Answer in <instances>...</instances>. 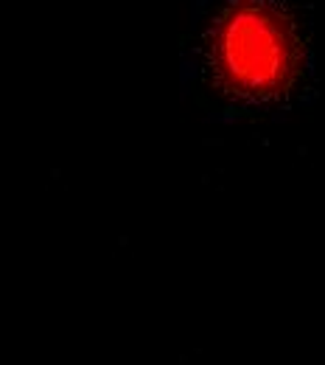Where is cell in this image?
<instances>
[{
	"label": "cell",
	"mask_w": 325,
	"mask_h": 365,
	"mask_svg": "<svg viewBox=\"0 0 325 365\" xmlns=\"http://www.w3.org/2000/svg\"><path fill=\"white\" fill-rule=\"evenodd\" d=\"M213 59L241 93L272 91L292 71V37L275 9L247 0L225 14Z\"/></svg>",
	"instance_id": "cell-1"
}]
</instances>
